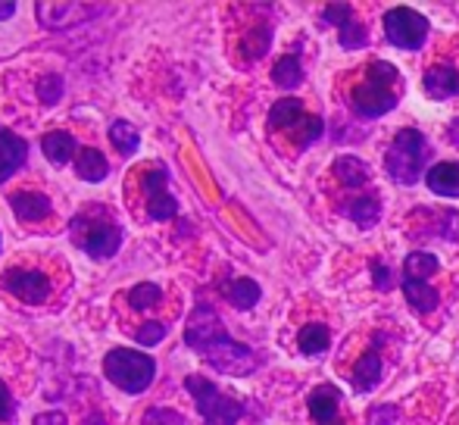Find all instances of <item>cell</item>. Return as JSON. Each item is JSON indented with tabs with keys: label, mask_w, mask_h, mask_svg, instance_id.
Instances as JSON below:
<instances>
[{
	"label": "cell",
	"mask_w": 459,
	"mask_h": 425,
	"mask_svg": "<svg viewBox=\"0 0 459 425\" xmlns=\"http://www.w3.org/2000/svg\"><path fill=\"white\" fill-rule=\"evenodd\" d=\"M13 13H16V4H13V0H4V4H0V22H4V19H10Z\"/></svg>",
	"instance_id": "cell-38"
},
{
	"label": "cell",
	"mask_w": 459,
	"mask_h": 425,
	"mask_svg": "<svg viewBox=\"0 0 459 425\" xmlns=\"http://www.w3.org/2000/svg\"><path fill=\"white\" fill-rule=\"evenodd\" d=\"M69 241L91 260H109L122 247V229L103 204H91L69 219Z\"/></svg>",
	"instance_id": "cell-2"
},
{
	"label": "cell",
	"mask_w": 459,
	"mask_h": 425,
	"mask_svg": "<svg viewBox=\"0 0 459 425\" xmlns=\"http://www.w3.org/2000/svg\"><path fill=\"white\" fill-rule=\"evenodd\" d=\"M38 19H41L44 29H73V25H82L88 19H94L97 13H103L107 6L103 4H35Z\"/></svg>",
	"instance_id": "cell-11"
},
{
	"label": "cell",
	"mask_w": 459,
	"mask_h": 425,
	"mask_svg": "<svg viewBox=\"0 0 459 425\" xmlns=\"http://www.w3.org/2000/svg\"><path fill=\"white\" fill-rule=\"evenodd\" d=\"M185 344L225 376H250L256 369V353L225 332L219 313L206 300L194 304L191 317H187Z\"/></svg>",
	"instance_id": "cell-1"
},
{
	"label": "cell",
	"mask_w": 459,
	"mask_h": 425,
	"mask_svg": "<svg viewBox=\"0 0 459 425\" xmlns=\"http://www.w3.org/2000/svg\"><path fill=\"white\" fill-rule=\"evenodd\" d=\"M185 388L194 397V403H197V413L204 416V425H238V420L244 416V403L222 395L210 378L185 376Z\"/></svg>",
	"instance_id": "cell-6"
},
{
	"label": "cell",
	"mask_w": 459,
	"mask_h": 425,
	"mask_svg": "<svg viewBox=\"0 0 459 425\" xmlns=\"http://www.w3.org/2000/svg\"><path fill=\"white\" fill-rule=\"evenodd\" d=\"M269 128H275V132L278 128H281V132H294L297 128V144L300 147H309L313 141L322 138V132H325L319 116L307 113L303 100H297V98H281L273 109H269Z\"/></svg>",
	"instance_id": "cell-7"
},
{
	"label": "cell",
	"mask_w": 459,
	"mask_h": 425,
	"mask_svg": "<svg viewBox=\"0 0 459 425\" xmlns=\"http://www.w3.org/2000/svg\"><path fill=\"white\" fill-rule=\"evenodd\" d=\"M109 141H113V147L122 153V157H134V153H138V147H141L138 128H134L132 122H126V119L109 122Z\"/></svg>",
	"instance_id": "cell-24"
},
{
	"label": "cell",
	"mask_w": 459,
	"mask_h": 425,
	"mask_svg": "<svg viewBox=\"0 0 459 425\" xmlns=\"http://www.w3.org/2000/svg\"><path fill=\"white\" fill-rule=\"evenodd\" d=\"M141 425H185V416L169 407H151L144 413V420H141Z\"/></svg>",
	"instance_id": "cell-31"
},
{
	"label": "cell",
	"mask_w": 459,
	"mask_h": 425,
	"mask_svg": "<svg viewBox=\"0 0 459 425\" xmlns=\"http://www.w3.org/2000/svg\"><path fill=\"white\" fill-rule=\"evenodd\" d=\"M403 294L416 313H431L437 307V291L429 282H403Z\"/></svg>",
	"instance_id": "cell-25"
},
{
	"label": "cell",
	"mask_w": 459,
	"mask_h": 425,
	"mask_svg": "<svg viewBox=\"0 0 459 425\" xmlns=\"http://www.w3.org/2000/svg\"><path fill=\"white\" fill-rule=\"evenodd\" d=\"M429 19L422 13L410 10V6H397L385 16V35L394 48H403V50H419L425 41H429Z\"/></svg>",
	"instance_id": "cell-8"
},
{
	"label": "cell",
	"mask_w": 459,
	"mask_h": 425,
	"mask_svg": "<svg viewBox=\"0 0 459 425\" xmlns=\"http://www.w3.org/2000/svg\"><path fill=\"white\" fill-rule=\"evenodd\" d=\"M41 151H44V157L50 160L54 166H66L69 160L75 163V157H79V141L73 138L69 132H48L41 138Z\"/></svg>",
	"instance_id": "cell-16"
},
{
	"label": "cell",
	"mask_w": 459,
	"mask_h": 425,
	"mask_svg": "<svg viewBox=\"0 0 459 425\" xmlns=\"http://www.w3.org/2000/svg\"><path fill=\"white\" fill-rule=\"evenodd\" d=\"M328 341H332V334H328V325H322V322H313V325L300 328V334H297V347H300V353H307V357L322 353L328 347Z\"/></svg>",
	"instance_id": "cell-27"
},
{
	"label": "cell",
	"mask_w": 459,
	"mask_h": 425,
	"mask_svg": "<svg viewBox=\"0 0 459 425\" xmlns=\"http://www.w3.org/2000/svg\"><path fill=\"white\" fill-rule=\"evenodd\" d=\"M160 300H163V288L153 285V282H141V285H134L132 291H128V307H132V310H138V313L157 307Z\"/></svg>",
	"instance_id": "cell-29"
},
{
	"label": "cell",
	"mask_w": 459,
	"mask_h": 425,
	"mask_svg": "<svg viewBox=\"0 0 459 425\" xmlns=\"http://www.w3.org/2000/svg\"><path fill=\"white\" fill-rule=\"evenodd\" d=\"M35 425H66V416L60 410H50V413L35 416Z\"/></svg>",
	"instance_id": "cell-37"
},
{
	"label": "cell",
	"mask_w": 459,
	"mask_h": 425,
	"mask_svg": "<svg viewBox=\"0 0 459 425\" xmlns=\"http://www.w3.org/2000/svg\"><path fill=\"white\" fill-rule=\"evenodd\" d=\"M75 172H79L82 182H103L109 176V163L97 147H82L79 157H75Z\"/></svg>",
	"instance_id": "cell-18"
},
{
	"label": "cell",
	"mask_w": 459,
	"mask_h": 425,
	"mask_svg": "<svg viewBox=\"0 0 459 425\" xmlns=\"http://www.w3.org/2000/svg\"><path fill=\"white\" fill-rule=\"evenodd\" d=\"M273 82L275 85H281L284 91H294V88L303 85V66L297 56H281V60L275 63L273 69Z\"/></svg>",
	"instance_id": "cell-28"
},
{
	"label": "cell",
	"mask_w": 459,
	"mask_h": 425,
	"mask_svg": "<svg viewBox=\"0 0 459 425\" xmlns=\"http://www.w3.org/2000/svg\"><path fill=\"white\" fill-rule=\"evenodd\" d=\"M429 160H431V144L425 141V134L419 128H403V132H397L391 151H387L385 169L397 185H416L422 178Z\"/></svg>",
	"instance_id": "cell-5"
},
{
	"label": "cell",
	"mask_w": 459,
	"mask_h": 425,
	"mask_svg": "<svg viewBox=\"0 0 459 425\" xmlns=\"http://www.w3.org/2000/svg\"><path fill=\"white\" fill-rule=\"evenodd\" d=\"M441 219H444V238H447V241H456L459 238V212L447 210V212H441Z\"/></svg>",
	"instance_id": "cell-35"
},
{
	"label": "cell",
	"mask_w": 459,
	"mask_h": 425,
	"mask_svg": "<svg viewBox=\"0 0 459 425\" xmlns=\"http://www.w3.org/2000/svg\"><path fill=\"white\" fill-rule=\"evenodd\" d=\"M29 160V144L25 138H19L16 132H10L6 126H0V185L10 182Z\"/></svg>",
	"instance_id": "cell-12"
},
{
	"label": "cell",
	"mask_w": 459,
	"mask_h": 425,
	"mask_svg": "<svg viewBox=\"0 0 459 425\" xmlns=\"http://www.w3.org/2000/svg\"><path fill=\"white\" fill-rule=\"evenodd\" d=\"M269 44H273V29L260 25V29L247 31V38H244V44H241L244 60H260V56L269 50Z\"/></svg>",
	"instance_id": "cell-30"
},
{
	"label": "cell",
	"mask_w": 459,
	"mask_h": 425,
	"mask_svg": "<svg viewBox=\"0 0 459 425\" xmlns=\"http://www.w3.org/2000/svg\"><path fill=\"white\" fill-rule=\"evenodd\" d=\"M60 98H63V79L60 75H48L41 82V100L44 104H56Z\"/></svg>",
	"instance_id": "cell-33"
},
{
	"label": "cell",
	"mask_w": 459,
	"mask_h": 425,
	"mask_svg": "<svg viewBox=\"0 0 459 425\" xmlns=\"http://www.w3.org/2000/svg\"><path fill=\"white\" fill-rule=\"evenodd\" d=\"M13 416H16V397H13V391L0 378V422H10Z\"/></svg>",
	"instance_id": "cell-34"
},
{
	"label": "cell",
	"mask_w": 459,
	"mask_h": 425,
	"mask_svg": "<svg viewBox=\"0 0 459 425\" xmlns=\"http://www.w3.org/2000/svg\"><path fill=\"white\" fill-rule=\"evenodd\" d=\"M429 188L444 197H459V163H437L425 176Z\"/></svg>",
	"instance_id": "cell-19"
},
{
	"label": "cell",
	"mask_w": 459,
	"mask_h": 425,
	"mask_svg": "<svg viewBox=\"0 0 459 425\" xmlns=\"http://www.w3.org/2000/svg\"><path fill=\"white\" fill-rule=\"evenodd\" d=\"M334 178L344 188H363L368 182V166L359 157H338L334 160Z\"/></svg>",
	"instance_id": "cell-22"
},
{
	"label": "cell",
	"mask_w": 459,
	"mask_h": 425,
	"mask_svg": "<svg viewBox=\"0 0 459 425\" xmlns=\"http://www.w3.org/2000/svg\"><path fill=\"white\" fill-rule=\"evenodd\" d=\"M435 273H437V256L422 254V250H416V254L406 256V263H403V282H429Z\"/></svg>",
	"instance_id": "cell-26"
},
{
	"label": "cell",
	"mask_w": 459,
	"mask_h": 425,
	"mask_svg": "<svg viewBox=\"0 0 459 425\" xmlns=\"http://www.w3.org/2000/svg\"><path fill=\"white\" fill-rule=\"evenodd\" d=\"M459 91V73L454 66H431L425 73V94L435 100H444Z\"/></svg>",
	"instance_id": "cell-17"
},
{
	"label": "cell",
	"mask_w": 459,
	"mask_h": 425,
	"mask_svg": "<svg viewBox=\"0 0 459 425\" xmlns=\"http://www.w3.org/2000/svg\"><path fill=\"white\" fill-rule=\"evenodd\" d=\"M144 204H147V216L151 219H176L178 201L169 195V172L163 163H151V169L144 172Z\"/></svg>",
	"instance_id": "cell-10"
},
{
	"label": "cell",
	"mask_w": 459,
	"mask_h": 425,
	"mask_svg": "<svg viewBox=\"0 0 459 425\" xmlns=\"http://www.w3.org/2000/svg\"><path fill=\"white\" fill-rule=\"evenodd\" d=\"M381 376H385V363H381V357L375 351H366L363 357L357 360V369H353V385H357V391H372L375 385L381 382Z\"/></svg>",
	"instance_id": "cell-20"
},
{
	"label": "cell",
	"mask_w": 459,
	"mask_h": 425,
	"mask_svg": "<svg viewBox=\"0 0 459 425\" xmlns=\"http://www.w3.org/2000/svg\"><path fill=\"white\" fill-rule=\"evenodd\" d=\"M400 73L397 66L378 60L368 66L366 82H359L351 91V109L363 119H375L381 113H391L400 100Z\"/></svg>",
	"instance_id": "cell-3"
},
{
	"label": "cell",
	"mask_w": 459,
	"mask_h": 425,
	"mask_svg": "<svg viewBox=\"0 0 459 425\" xmlns=\"http://www.w3.org/2000/svg\"><path fill=\"white\" fill-rule=\"evenodd\" d=\"M134 338H138V344H144V347H157L160 341L166 338V325L163 322H144V325L138 328V334H134Z\"/></svg>",
	"instance_id": "cell-32"
},
{
	"label": "cell",
	"mask_w": 459,
	"mask_h": 425,
	"mask_svg": "<svg viewBox=\"0 0 459 425\" xmlns=\"http://www.w3.org/2000/svg\"><path fill=\"white\" fill-rule=\"evenodd\" d=\"M372 275H375V285H378L381 291L391 288V269H387L385 263H372Z\"/></svg>",
	"instance_id": "cell-36"
},
{
	"label": "cell",
	"mask_w": 459,
	"mask_h": 425,
	"mask_svg": "<svg viewBox=\"0 0 459 425\" xmlns=\"http://www.w3.org/2000/svg\"><path fill=\"white\" fill-rule=\"evenodd\" d=\"M344 212H347V219H353V222L359 225V229H372V225L381 219V201L375 195H359L357 201L344 204Z\"/></svg>",
	"instance_id": "cell-21"
},
{
	"label": "cell",
	"mask_w": 459,
	"mask_h": 425,
	"mask_svg": "<svg viewBox=\"0 0 459 425\" xmlns=\"http://www.w3.org/2000/svg\"><path fill=\"white\" fill-rule=\"evenodd\" d=\"M6 204L25 222H41V219H48L54 212V204H50V197L44 191H16Z\"/></svg>",
	"instance_id": "cell-15"
},
{
	"label": "cell",
	"mask_w": 459,
	"mask_h": 425,
	"mask_svg": "<svg viewBox=\"0 0 459 425\" xmlns=\"http://www.w3.org/2000/svg\"><path fill=\"white\" fill-rule=\"evenodd\" d=\"M103 376L126 395H141L157 378V360L134 347H113L103 357Z\"/></svg>",
	"instance_id": "cell-4"
},
{
	"label": "cell",
	"mask_w": 459,
	"mask_h": 425,
	"mask_svg": "<svg viewBox=\"0 0 459 425\" xmlns=\"http://www.w3.org/2000/svg\"><path fill=\"white\" fill-rule=\"evenodd\" d=\"M0 288L6 294H13L16 300L31 307H41L50 298V279L41 269H22V266H10L0 275Z\"/></svg>",
	"instance_id": "cell-9"
},
{
	"label": "cell",
	"mask_w": 459,
	"mask_h": 425,
	"mask_svg": "<svg viewBox=\"0 0 459 425\" xmlns=\"http://www.w3.org/2000/svg\"><path fill=\"white\" fill-rule=\"evenodd\" d=\"M325 19L341 29V48H344V50H357V48H363V44H366V29L357 22V19H353L351 4L325 6Z\"/></svg>",
	"instance_id": "cell-13"
},
{
	"label": "cell",
	"mask_w": 459,
	"mask_h": 425,
	"mask_svg": "<svg viewBox=\"0 0 459 425\" xmlns=\"http://www.w3.org/2000/svg\"><path fill=\"white\" fill-rule=\"evenodd\" d=\"M225 298H229V304L238 307V310H250V307L260 304L263 291L254 279H235L225 285Z\"/></svg>",
	"instance_id": "cell-23"
},
{
	"label": "cell",
	"mask_w": 459,
	"mask_h": 425,
	"mask_svg": "<svg viewBox=\"0 0 459 425\" xmlns=\"http://www.w3.org/2000/svg\"><path fill=\"white\" fill-rule=\"evenodd\" d=\"M309 413L316 425H344L341 420V391L334 385H319L309 395Z\"/></svg>",
	"instance_id": "cell-14"
}]
</instances>
